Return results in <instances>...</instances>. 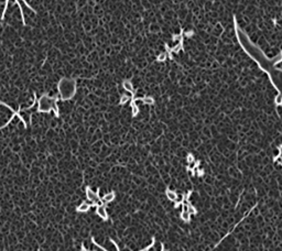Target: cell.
I'll list each match as a JSON object with an SVG mask.
<instances>
[{
    "label": "cell",
    "instance_id": "obj_3",
    "mask_svg": "<svg viewBox=\"0 0 282 251\" xmlns=\"http://www.w3.org/2000/svg\"><path fill=\"white\" fill-rule=\"evenodd\" d=\"M85 193H86V202L91 206H98L103 204L98 191H93L91 187H86Z\"/></svg>",
    "mask_w": 282,
    "mask_h": 251
},
{
    "label": "cell",
    "instance_id": "obj_8",
    "mask_svg": "<svg viewBox=\"0 0 282 251\" xmlns=\"http://www.w3.org/2000/svg\"><path fill=\"white\" fill-rule=\"evenodd\" d=\"M190 216H191V215L188 214V211H186V210H182V211H181V218H182L184 221H190Z\"/></svg>",
    "mask_w": 282,
    "mask_h": 251
},
{
    "label": "cell",
    "instance_id": "obj_7",
    "mask_svg": "<svg viewBox=\"0 0 282 251\" xmlns=\"http://www.w3.org/2000/svg\"><path fill=\"white\" fill-rule=\"evenodd\" d=\"M165 194H167V197H168L169 199L172 201V202L175 201V198H176V196H178V194L174 192V191H171V189H167Z\"/></svg>",
    "mask_w": 282,
    "mask_h": 251
},
{
    "label": "cell",
    "instance_id": "obj_9",
    "mask_svg": "<svg viewBox=\"0 0 282 251\" xmlns=\"http://www.w3.org/2000/svg\"><path fill=\"white\" fill-rule=\"evenodd\" d=\"M187 211H188V214H190V215H195L196 214V209L192 205H190V204H188V209H187Z\"/></svg>",
    "mask_w": 282,
    "mask_h": 251
},
{
    "label": "cell",
    "instance_id": "obj_5",
    "mask_svg": "<svg viewBox=\"0 0 282 251\" xmlns=\"http://www.w3.org/2000/svg\"><path fill=\"white\" fill-rule=\"evenodd\" d=\"M115 197H116L115 193L114 192H109V193H107V194H105L103 197H100V199H101V203H103L104 205H106V204H108V203H110V202L114 201Z\"/></svg>",
    "mask_w": 282,
    "mask_h": 251
},
{
    "label": "cell",
    "instance_id": "obj_1",
    "mask_svg": "<svg viewBox=\"0 0 282 251\" xmlns=\"http://www.w3.org/2000/svg\"><path fill=\"white\" fill-rule=\"evenodd\" d=\"M76 85L73 79H66L64 78L59 83V93L60 98L62 100H68L75 95Z\"/></svg>",
    "mask_w": 282,
    "mask_h": 251
},
{
    "label": "cell",
    "instance_id": "obj_10",
    "mask_svg": "<svg viewBox=\"0 0 282 251\" xmlns=\"http://www.w3.org/2000/svg\"><path fill=\"white\" fill-rule=\"evenodd\" d=\"M140 251H147V248L146 249H142V250H140Z\"/></svg>",
    "mask_w": 282,
    "mask_h": 251
},
{
    "label": "cell",
    "instance_id": "obj_2",
    "mask_svg": "<svg viewBox=\"0 0 282 251\" xmlns=\"http://www.w3.org/2000/svg\"><path fill=\"white\" fill-rule=\"evenodd\" d=\"M56 103H57L56 98L50 97L47 95H43L38 100V111L39 112H50L52 111V108Z\"/></svg>",
    "mask_w": 282,
    "mask_h": 251
},
{
    "label": "cell",
    "instance_id": "obj_4",
    "mask_svg": "<svg viewBox=\"0 0 282 251\" xmlns=\"http://www.w3.org/2000/svg\"><path fill=\"white\" fill-rule=\"evenodd\" d=\"M95 207H96V214L98 215L101 219L107 220V219H108V213H107V209H106V205L101 204V205L95 206Z\"/></svg>",
    "mask_w": 282,
    "mask_h": 251
},
{
    "label": "cell",
    "instance_id": "obj_6",
    "mask_svg": "<svg viewBox=\"0 0 282 251\" xmlns=\"http://www.w3.org/2000/svg\"><path fill=\"white\" fill-rule=\"evenodd\" d=\"M91 206L87 203V202H83L81 205L78 206L77 208H76V210H77L78 213H87L88 210L91 209Z\"/></svg>",
    "mask_w": 282,
    "mask_h": 251
}]
</instances>
